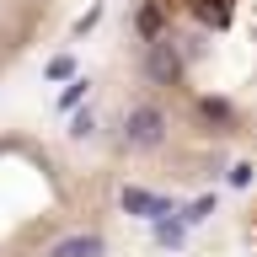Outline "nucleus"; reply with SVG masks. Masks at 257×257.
Returning <instances> with one entry per match:
<instances>
[{"instance_id":"7ed1b4c3","label":"nucleus","mask_w":257,"mask_h":257,"mask_svg":"<svg viewBox=\"0 0 257 257\" xmlns=\"http://www.w3.org/2000/svg\"><path fill=\"white\" fill-rule=\"evenodd\" d=\"M75 0H0V80L70 22Z\"/></svg>"},{"instance_id":"f257e3e1","label":"nucleus","mask_w":257,"mask_h":257,"mask_svg":"<svg viewBox=\"0 0 257 257\" xmlns=\"http://www.w3.org/2000/svg\"><path fill=\"white\" fill-rule=\"evenodd\" d=\"M123 43L161 161H257V0H128Z\"/></svg>"},{"instance_id":"f03ea898","label":"nucleus","mask_w":257,"mask_h":257,"mask_svg":"<svg viewBox=\"0 0 257 257\" xmlns=\"http://www.w3.org/2000/svg\"><path fill=\"white\" fill-rule=\"evenodd\" d=\"M118 177L54 134L0 128V257H75L112 220Z\"/></svg>"},{"instance_id":"20e7f679","label":"nucleus","mask_w":257,"mask_h":257,"mask_svg":"<svg viewBox=\"0 0 257 257\" xmlns=\"http://www.w3.org/2000/svg\"><path fill=\"white\" fill-rule=\"evenodd\" d=\"M246 241H252V252H257V193H252V204H246Z\"/></svg>"}]
</instances>
